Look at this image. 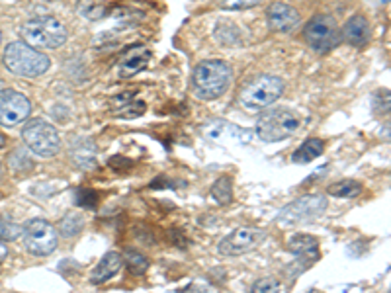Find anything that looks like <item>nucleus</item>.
Returning <instances> with one entry per match:
<instances>
[{
    "instance_id": "9b49d317",
    "label": "nucleus",
    "mask_w": 391,
    "mask_h": 293,
    "mask_svg": "<svg viewBox=\"0 0 391 293\" xmlns=\"http://www.w3.org/2000/svg\"><path fill=\"white\" fill-rule=\"evenodd\" d=\"M32 104L16 90H0V126L14 128L27 119Z\"/></svg>"
},
{
    "instance_id": "393cba45",
    "label": "nucleus",
    "mask_w": 391,
    "mask_h": 293,
    "mask_svg": "<svg viewBox=\"0 0 391 293\" xmlns=\"http://www.w3.org/2000/svg\"><path fill=\"white\" fill-rule=\"evenodd\" d=\"M254 293H266V292H284V285L276 280V278H262V280L254 281L253 290Z\"/></svg>"
},
{
    "instance_id": "4be33fe9",
    "label": "nucleus",
    "mask_w": 391,
    "mask_h": 293,
    "mask_svg": "<svg viewBox=\"0 0 391 293\" xmlns=\"http://www.w3.org/2000/svg\"><path fill=\"white\" fill-rule=\"evenodd\" d=\"M212 196L215 198V202L219 205L231 204V198H233V188H231V178L227 176H221V178L215 182L212 186Z\"/></svg>"
},
{
    "instance_id": "1a4fd4ad",
    "label": "nucleus",
    "mask_w": 391,
    "mask_h": 293,
    "mask_svg": "<svg viewBox=\"0 0 391 293\" xmlns=\"http://www.w3.org/2000/svg\"><path fill=\"white\" fill-rule=\"evenodd\" d=\"M327 209V198L323 196H303L300 200L288 204L278 215L280 225H300L313 221L319 215H323V211Z\"/></svg>"
},
{
    "instance_id": "4468645a",
    "label": "nucleus",
    "mask_w": 391,
    "mask_h": 293,
    "mask_svg": "<svg viewBox=\"0 0 391 293\" xmlns=\"http://www.w3.org/2000/svg\"><path fill=\"white\" fill-rule=\"evenodd\" d=\"M203 135L208 139L215 143H223V145H241V143H249L251 133L247 129H241L233 124L225 121H212L203 128Z\"/></svg>"
},
{
    "instance_id": "5701e85b",
    "label": "nucleus",
    "mask_w": 391,
    "mask_h": 293,
    "mask_svg": "<svg viewBox=\"0 0 391 293\" xmlns=\"http://www.w3.org/2000/svg\"><path fill=\"white\" fill-rule=\"evenodd\" d=\"M78 12L80 16L89 18V20H100L102 16H106V6L100 0H80L78 2Z\"/></svg>"
},
{
    "instance_id": "7ed1b4c3",
    "label": "nucleus",
    "mask_w": 391,
    "mask_h": 293,
    "mask_svg": "<svg viewBox=\"0 0 391 293\" xmlns=\"http://www.w3.org/2000/svg\"><path fill=\"white\" fill-rule=\"evenodd\" d=\"M22 38L36 49H57L67 41V30L53 16H39L22 26Z\"/></svg>"
},
{
    "instance_id": "f257e3e1",
    "label": "nucleus",
    "mask_w": 391,
    "mask_h": 293,
    "mask_svg": "<svg viewBox=\"0 0 391 293\" xmlns=\"http://www.w3.org/2000/svg\"><path fill=\"white\" fill-rule=\"evenodd\" d=\"M231 67L223 61H202L196 65L194 75H192V90L198 98L202 100H215L227 92L231 84Z\"/></svg>"
},
{
    "instance_id": "0eeeda50",
    "label": "nucleus",
    "mask_w": 391,
    "mask_h": 293,
    "mask_svg": "<svg viewBox=\"0 0 391 293\" xmlns=\"http://www.w3.org/2000/svg\"><path fill=\"white\" fill-rule=\"evenodd\" d=\"M305 41L311 49L317 53H327L333 47H337V43L341 41V32L335 22L333 16H315L307 22V26L303 30Z\"/></svg>"
},
{
    "instance_id": "c85d7f7f",
    "label": "nucleus",
    "mask_w": 391,
    "mask_h": 293,
    "mask_svg": "<svg viewBox=\"0 0 391 293\" xmlns=\"http://www.w3.org/2000/svg\"><path fill=\"white\" fill-rule=\"evenodd\" d=\"M0 174H2V166H0Z\"/></svg>"
},
{
    "instance_id": "7c9ffc66",
    "label": "nucleus",
    "mask_w": 391,
    "mask_h": 293,
    "mask_svg": "<svg viewBox=\"0 0 391 293\" xmlns=\"http://www.w3.org/2000/svg\"><path fill=\"white\" fill-rule=\"evenodd\" d=\"M383 2H388V0H383Z\"/></svg>"
},
{
    "instance_id": "423d86ee",
    "label": "nucleus",
    "mask_w": 391,
    "mask_h": 293,
    "mask_svg": "<svg viewBox=\"0 0 391 293\" xmlns=\"http://www.w3.org/2000/svg\"><path fill=\"white\" fill-rule=\"evenodd\" d=\"M24 143L39 156H55L61 149V137L57 129L43 119H30L22 131Z\"/></svg>"
},
{
    "instance_id": "f3484780",
    "label": "nucleus",
    "mask_w": 391,
    "mask_h": 293,
    "mask_svg": "<svg viewBox=\"0 0 391 293\" xmlns=\"http://www.w3.org/2000/svg\"><path fill=\"white\" fill-rule=\"evenodd\" d=\"M122 266H124V258H122V255H118V253H108V255L102 256L98 266L92 270L90 281H92L94 285L106 283V281L114 278L115 274L122 270Z\"/></svg>"
},
{
    "instance_id": "20e7f679",
    "label": "nucleus",
    "mask_w": 391,
    "mask_h": 293,
    "mask_svg": "<svg viewBox=\"0 0 391 293\" xmlns=\"http://www.w3.org/2000/svg\"><path fill=\"white\" fill-rule=\"evenodd\" d=\"M284 89H286V84L280 77L260 75L241 90L239 102L249 112H258V110H265V108L276 102L278 98L284 94Z\"/></svg>"
},
{
    "instance_id": "dca6fc26",
    "label": "nucleus",
    "mask_w": 391,
    "mask_h": 293,
    "mask_svg": "<svg viewBox=\"0 0 391 293\" xmlns=\"http://www.w3.org/2000/svg\"><path fill=\"white\" fill-rule=\"evenodd\" d=\"M291 255H295L300 260H307L309 264H313L319 260V241L311 235H293L288 242Z\"/></svg>"
},
{
    "instance_id": "6ab92c4d",
    "label": "nucleus",
    "mask_w": 391,
    "mask_h": 293,
    "mask_svg": "<svg viewBox=\"0 0 391 293\" xmlns=\"http://www.w3.org/2000/svg\"><path fill=\"white\" fill-rule=\"evenodd\" d=\"M328 196L333 198H342V200H353L362 194V184L356 180H341L333 186H328Z\"/></svg>"
},
{
    "instance_id": "b1692460",
    "label": "nucleus",
    "mask_w": 391,
    "mask_h": 293,
    "mask_svg": "<svg viewBox=\"0 0 391 293\" xmlns=\"http://www.w3.org/2000/svg\"><path fill=\"white\" fill-rule=\"evenodd\" d=\"M22 225L18 223H12V221H6V219H0V241L2 242H10L16 241L20 235H22Z\"/></svg>"
},
{
    "instance_id": "2eb2a0df",
    "label": "nucleus",
    "mask_w": 391,
    "mask_h": 293,
    "mask_svg": "<svg viewBox=\"0 0 391 293\" xmlns=\"http://www.w3.org/2000/svg\"><path fill=\"white\" fill-rule=\"evenodd\" d=\"M341 38L353 45V47H364L370 39V24L364 16H353L344 26H342Z\"/></svg>"
},
{
    "instance_id": "a211bd4d",
    "label": "nucleus",
    "mask_w": 391,
    "mask_h": 293,
    "mask_svg": "<svg viewBox=\"0 0 391 293\" xmlns=\"http://www.w3.org/2000/svg\"><path fill=\"white\" fill-rule=\"evenodd\" d=\"M323 149H325V143L321 139H307L302 147L293 153L291 161H293L295 165H307V163L315 161L317 156H321V154H323Z\"/></svg>"
},
{
    "instance_id": "aec40b11",
    "label": "nucleus",
    "mask_w": 391,
    "mask_h": 293,
    "mask_svg": "<svg viewBox=\"0 0 391 293\" xmlns=\"http://www.w3.org/2000/svg\"><path fill=\"white\" fill-rule=\"evenodd\" d=\"M124 258V262L127 264V270L131 272V274H135V276H141V274H145L147 272V268H149V260L145 258V256L137 253V250H126V255L122 256Z\"/></svg>"
},
{
    "instance_id": "39448f33",
    "label": "nucleus",
    "mask_w": 391,
    "mask_h": 293,
    "mask_svg": "<svg viewBox=\"0 0 391 293\" xmlns=\"http://www.w3.org/2000/svg\"><path fill=\"white\" fill-rule=\"evenodd\" d=\"M300 128L298 117L290 110H268L256 121V135L266 143H276L290 137Z\"/></svg>"
},
{
    "instance_id": "412c9836",
    "label": "nucleus",
    "mask_w": 391,
    "mask_h": 293,
    "mask_svg": "<svg viewBox=\"0 0 391 293\" xmlns=\"http://www.w3.org/2000/svg\"><path fill=\"white\" fill-rule=\"evenodd\" d=\"M85 227V217L80 213H69L63 217V221L59 223V233L63 237H75Z\"/></svg>"
},
{
    "instance_id": "6e6552de",
    "label": "nucleus",
    "mask_w": 391,
    "mask_h": 293,
    "mask_svg": "<svg viewBox=\"0 0 391 293\" xmlns=\"http://www.w3.org/2000/svg\"><path fill=\"white\" fill-rule=\"evenodd\" d=\"M24 235V244L27 253L36 256H47L57 248L59 235L57 229L45 219H32L27 221L22 229Z\"/></svg>"
},
{
    "instance_id": "cd10ccee",
    "label": "nucleus",
    "mask_w": 391,
    "mask_h": 293,
    "mask_svg": "<svg viewBox=\"0 0 391 293\" xmlns=\"http://www.w3.org/2000/svg\"><path fill=\"white\" fill-rule=\"evenodd\" d=\"M4 143H6V139H4V135H2V133H0V149H2V147H4Z\"/></svg>"
},
{
    "instance_id": "ddd939ff",
    "label": "nucleus",
    "mask_w": 391,
    "mask_h": 293,
    "mask_svg": "<svg viewBox=\"0 0 391 293\" xmlns=\"http://www.w3.org/2000/svg\"><path fill=\"white\" fill-rule=\"evenodd\" d=\"M149 61H151L149 47H145V45H133V47H129V49L120 57V61L115 65L118 77H133V75L141 73L143 69H147Z\"/></svg>"
},
{
    "instance_id": "c756f323",
    "label": "nucleus",
    "mask_w": 391,
    "mask_h": 293,
    "mask_svg": "<svg viewBox=\"0 0 391 293\" xmlns=\"http://www.w3.org/2000/svg\"><path fill=\"white\" fill-rule=\"evenodd\" d=\"M0 39H2V34H0Z\"/></svg>"
},
{
    "instance_id": "a878e982",
    "label": "nucleus",
    "mask_w": 391,
    "mask_h": 293,
    "mask_svg": "<svg viewBox=\"0 0 391 293\" xmlns=\"http://www.w3.org/2000/svg\"><path fill=\"white\" fill-rule=\"evenodd\" d=\"M260 0H221V6L225 10H247L256 6Z\"/></svg>"
},
{
    "instance_id": "9d476101",
    "label": "nucleus",
    "mask_w": 391,
    "mask_h": 293,
    "mask_svg": "<svg viewBox=\"0 0 391 293\" xmlns=\"http://www.w3.org/2000/svg\"><path fill=\"white\" fill-rule=\"evenodd\" d=\"M266 239V233L258 227H239L219 242V253L223 256H241L254 250Z\"/></svg>"
},
{
    "instance_id": "f8f14e48",
    "label": "nucleus",
    "mask_w": 391,
    "mask_h": 293,
    "mask_svg": "<svg viewBox=\"0 0 391 293\" xmlns=\"http://www.w3.org/2000/svg\"><path fill=\"white\" fill-rule=\"evenodd\" d=\"M266 20H268V26L274 32L280 34H290L295 27L300 26V14L295 8H291L290 4H284V2H274L268 6L266 10Z\"/></svg>"
},
{
    "instance_id": "bb28decb",
    "label": "nucleus",
    "mask_w": 391,
    "mask_h": 293,
    "mask_svg": "<svg viewBox=\"0 0 391 293\" xmlns=\"http://www.w3.org/2000/svg\"><path fill=\"white\" fill-rule=\"evenodd\" d=\"M6 255H8V248H6L4 244H0V260H4Z\"/></svg>"
},
{
    "instance_id": "f03ea898",
    "label": "nucleus",
    "mask_w": 391,
    "mask_h": 293,
    "mask_svg": "<svg viewBox=\"0 0 391 293\" xmlns=\"http://www.w3.org/2000/svg\"><path fill=\"white\" fill-rule=\"evenodd\" d=\"M4 67L18 77L36 78L49 71L51 61L45 53L27 45L25 41H12L4 49Z\"/></svg>"
}]
</instances>
